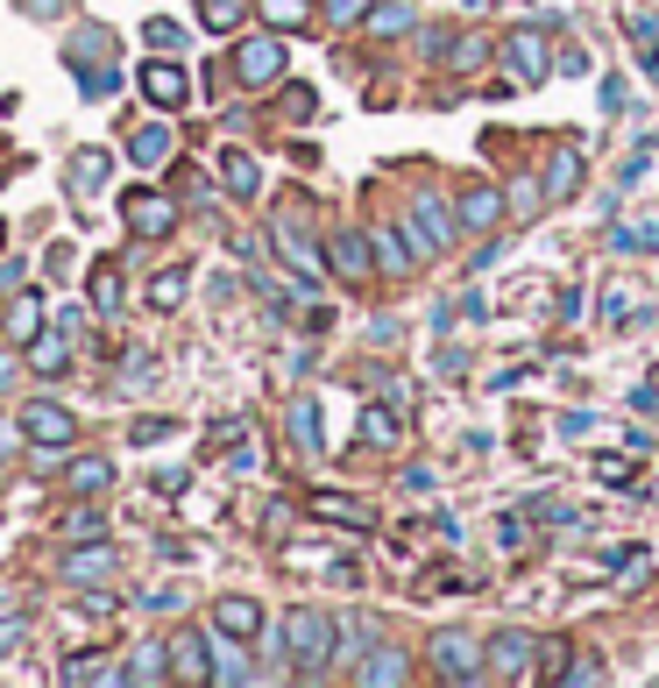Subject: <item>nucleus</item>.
Masks as SVG:
<instances>
[{
  "mask_svg": "<svg viewBox=\"0 0 659 688\" xmlns=\"http://www.w3.org/2000/svg\"><path fill=\"white\" fill-rule=\"evenodd\" d=\"M86 298H92V313H121V271H114V263H92Z\"/></svg>",
  "mask_w": 659,
  "mask_h": 688,
  "instance_id": "obj_24",
  "label": "nucleus"
},
{
  "mask_svg": "<svg viewBox=\"0 0 659 688\" xmlns=\"http://www.w3.org/2000/svg\"><path fill=\"white\" fill-rule=\"evenodd\" d=\"M65 483L79 490V497H100V490L114 483V462H107V454H86V462H71V475H65Z\"/></svg>",
  "mask_w": 659,
  "mask_h": 688,
  "instance_id": "obj_27",
  "label": "nucleus"
},
{
  "mask_svg": "<svg viewBox=\"0 0 659 688\" xmlns=\"http://www.w3.org/2000/svg\"><path fill=\"white\" fill-rule=\"evenodd\" d=\"M0 603H8V589H0Z\"/></svg>",
  "mask_w": 659,
  "mask_h": 688,
  "instance_id": "obj_47",
  "label": "nucleus"
},
{
  "mask_svg": "<svg viewBox=\"0 0 659 688\" xmlns=\"http://www.w3.org/2000/svg\"><path fill=\"white\" fill-rule=\"evenodd\" d=\"M362 448H397V412L391 405H362Z\"/></svg>",
  "mask_w": 659,
  "mask_h": 688,
  "instance_id": "obj_28",
  "label": "nucleus"
},
{
  "mask_svg": "<svg viewBox=\"0 0 659 688\" xmlns=\"http://www.w3.org/2000/svg\"><path fill=\"white\" fill-rule=\"evenodd\" d=\"M610 248H617V256H631V248H659V220H646V227H617Z\"/></svg>",
  "mask_w": 659,
  "mask_h": 688,
  "instance_id": "obj_35",
  "label": "nucleus"
},
{
  "mask_svg": "<svg viewBox=\"0 0 659 688\" xmlns=\"http://www.w3.org/2000/svg\"><path fill=\"white\" fill-rule=\"evenodd\" d=\"M355 675H362V681H404V660H397V653H383V660H362Z\"/></svg>",
  "mask_w": 659,
  "mask_h": 688,
  "instance_id": "obj_40",
  "label": "nucleus"
},
{
  "mask_svg": "<svg viewBox=\"0 0 659 688\" xmlns=\"http://www.w3.org/2000/svg\"><path fill=\"white\" fill-rule=\"evenodd\" d=\"M326 22H334V29H355V22H370V0H326Z\"/></svg>",
  "mask_w": 659,
  "mask_h": 688,
  "instance_id": "obj_38",
  "label": "nucleus"
},
{
  "mask_svg": "<svg viewBox=\"0 0 659 688\" xmlns=\"http://www.w3.org/2000/svg\"><path fill=\"white\" fill-rule=\"evenodd\" d=\"M43 327H50V320H43V298H22V305H14V320H8L14 341H36Z\"/></svg>",
  "mask_w": 659,
  "mask_h": 688,
  "instance_id": "obj_31",
  "label": "nucleus"
},
{
  "mask_svg": "<svg viewBox=\"0 0 659 688\" xmlns=\"http://www.w3.org/2000/svg\"><path fill=\"white\" fill-rule=\"evenodd\" d=\"M511 214V206H503V193L496 185H469V193L454 199V220H461V235H496V220Z\"/></svg>",
  "mask_w": 659,
  "mask_h": 688,
  "instance_id": "obj_8",
  "label": "nucleus"
},
{
  "mask_svg": "<svg viewBox=\"0 0 659 688\" xmlns=\"http://www.w3.org/2000/svg\"><path fill=\"white\" fill-rule=\"evenodd\" d=\"M170 157H178V136H170L164 121H142V128L128 136V164H135V170H164Z\"/></svg>",
  "mask_w": 659,
  "mask_h": 688,
  "instance_id": "obj_12",
  "label": "nucleus"
},
{
  "mask_svg": "<svg viewBox=\"0 0 659 688\" xmlns=\"http://www.w3.org/2000/svg\"><path fill=\"white\" fill-rule=\"evenodd\" d=\"M185 292H191V271H185V263H170V271L149 277V305H157V313H178Z\"/></svg>",
  "mask_w": 659,
  "mask_h": 688,
  "instance_id": "obj_22",
  "label": "nucleus"
},
{
  "mask_svg": "<svg viewBox=\"0 0 659 688\" xmlns=\"http://www.w3.org/2000/svg\"><path fill=\"white\" fill-rule=\"evenodd\" d=\"M560 681H603V667H596V660H568V675H560Z\"/></svg>",
  "mask_w": 659,
  "mask_h": 688,
  "instance_id": "obj_44",
  "label": "nucleus"
},
{
  "mask_svg": "<svg viewBox=\"0 0 659 688\" xmlns=\"http://www.w3.org/2000/svg\"><path fill=\"white\" fill-rule=\"evenodd\" d=\"M170 675V646H135V660L114 681H164Z\"/></svg>",
  "mask_w": 659,
  "mask_h": 688,
  "instance_id": "obj_26",
  "label": "nucleus"
},
{
  "mask_svg": "<svg viewBox=\"0 0 659 688\" xmlns=\"http://www.w3.org/2000/svg\"><path fill=\"white\" fill-rule=\"evenodd\" d=\"M596 475H603V483H624L631 462H624V454H596Z\"/></svg>",
  "mask_w": 659,
  "mask_h": 688,
  "instance_id": "obj_43",
  "label": "nucleus"
},
{
  "mask_svg": "<svg viewBox=\"0 0 659 688\" xmlns=\"http://www.w3.org/2000/svg\"><path fill=\"white\" fill-rule=\"evenodd\" d=\"M242 14H248V0H199V22L206 29H235Z\"/></svg>",
  "mask_w": 659,
  "mask_h": 688,
  "instance_id": "obj_32",
  "label": "nucleus"
},
{
  "mask_svg": "<svg viewBox=\"0 0 659 688\" xmlns=\"http://www.w3.org/2000/svg\"><path fill=\"white\" fill-rule=\"evenodd\" d=\"M539 646L547 639H532V632H496L490 639V675H539Z\"/></svg>",
  "mask_w": 659,
  "mask_h": 688,
  "instance_id": "obj_10",
  "label": "nucleus"
},
{
  "mask_svg": "<svg viewBox=\"0 0 659 688\" xmlns=\"http://www.w3.org/2000/svg\"><path fill=\"white\" fill-rule=\"evenodd\" d=\"M362 29H376V36H404V29H412V0H383V8L370 0V22H362Z\"/></svg>",
  "mask_w": 659,
  "mask_h": 688,
  "instance_id": "obj_29",
  "label": "nucleus"
},
{
  "mask_svg": "<svg viewBox=\"0 0 659 688\" xmlns=\"http://www.w3.org/2000/svg\"><path fill=\"white\" fill-rule=\"evenodd\" d=\"M370 248H376V263H383L391 277H412V263H419L412 235H397V227H370Z\"/></svg>",
  "mask_w": 659,
  "mask_h": 688,
  "instance_id": "obj_19",
  "label": "nucleus"
},
{
  "mask_svg": "<svg viewBox=\"0 0 659 688\" xmlns=\"http://www.w3.org/2000/svg\"><path fill=\"white\" fill-rule=\"evenodd\" d=\"M482 57H490V43H482V36H461V43L447 50V65H454V71H475Z\"/></svg>",
  "mask_w": 659,
  "mask_h": 688,
  "instance_id": "obj_39",
  "label": "nucleus"
},
{
  "mask_svg": "<svg viewBox=\"0 0 659 688\" xmlns=\"http://www.w3.org/2000/svg\"><path fill=\"white\" fill-rule=\"evenodd\" d=\"M235 79H242L248 92H263V86L284 79V43H277V36H256V43L235 50Z\"/></svg>",
  "mask_w": 659,
  "mask_h": 688,
  "instance_id": "obj_7",
  "label": "nucleus"
},
{
  "mask_svg": "<svg viewBox=\"0 0 659 688\" xmlns=\"http://www.w3.org/2000/svg\"><path fill=\"white\" fill-rule=\"evenodd\" d=\"M22 639H29V618H8V625H0V660H8Z\"/></svg>",
  "mask_w": 659,
  "mask_h": 688,
  "instance_id": "obj_41",
  "label": "nucleus"
},
{
  "mask_svg": "<svg viewBox=\"0 0 659 688\" xmlns=\"http://www.w3.org/2000/svg\"><path fill=\"white\" fill-rule=\"evenodd\" d=\"M539 199H547V185H539V178H518V185H511V199H503V206H511L518 220H532V214H539Z\"/></svg>",
  "mask_w": 659,
  "mask_h": 688,
  "instance_id": "obj_33",
  "label": "nucleus"
},
{
  "mask_svg": "<svg viewBox=\"0 0 659 688\" xmlns=\"http://www.w3.org/2000/svg\"><path fill=\"white\" fill-rule=\"evenodd\" d=\"M220 178H227V193H235V199H256V193H263V164L248 157L242 142L220 149Z\"/></svg>",
  "mask_w": 659,
  "mask_h": 688,
  "instance_id": "obj_16",
  "label": "nucleus"
},
{
  "mask_svg": "<svg viewBox=\"0 0 659 688\" xmlns=\"http://www.w3.org/2000/svg\"><path fill=\"white\" fill-rule=\"evenodd\" d=\"M334 646H341V625L326 618L319 603H298V610H284V660L298 667V675H319V667L334 660Z\"/></svg>",
  "mask_w": 659,
  "mask_h": 688,
  "instance_id": "obj_1",
  "label": "nucleus"
},
{
  "mask_svg": "<svg viewBox=\"0 0 659 688\" xmlns=\"http://www.w3.org/2000/svg\"><path fill=\"white\" fill-rule=\"evenodd\" d=\"M65 362H71V341H65V320H57V327H43L29 341V370L36 376H65Z\"/></svg>",
  "mask_w": 659,
  "mask_h": 688,
  "instance_id": "obj_20",
  "label": "nucleus"
},
{
  "mask_svg": "<svg viewBox=\"0 0 659 688\" xmlns=\"http://www.w3.org/2000/svg\"><path fill=\"white\" fill-rule=\"evenodd\" d=\"M547 22H518L511 36H503V57H511V71H518V86H547V71L560 65L553 43H547Z\"/></svg>",
  "mask_w": 659,
  "mask_h": 688,
  "instance_id": "obj_2",
  "label": "nucleus"
},
{
  "mask_svg": "<svg viewBox=\"0 0 659 688\" xmlns=\"http://www.w3.org/2000/svg\"><path fill=\"white\" fill-rule=\"evenodd\" d=\"M539 185H547V199H574L581 193V149L560 142L553 157H547V178H539Z\"/></svg>",
  "mask_w": 659,
  "mask_h": 688,
  "instance_id": "obj_18",
  "label": "nucleus"
},
{
  "mask_svg": "<svg viewBox=\"0 0 659 688\" xmlns=\"http://www.w3.org/2000/svg\"><path fill=\"white\" fill-rule=\"evenodd\" d=\"M433 667L447 681H482L490 675V646H482L475 632H433Z\"/></svg>",
  "mask_w": 659,
  "mask_h": 688,
  "instance_id": "obj_4",
  "label": "nucleus"
},
{
  "mask_svg": "<svg viewBox=\"0 0 659 688\" xmlns=\"http://www.w3.org/2000/svg\"><path fill=\"white\" fill-rule=\"evenodd\" d=\"M454 206L440 199V193H419L412 199V220H404V235H412V248L419 256H447V242H454Z\"/></svg>",
  "mask_w": 659,
  "mask_h": 688,
  "instance_id": "obj_3",
  "label": "nucleus"
},
{
  "mask_svg": "<svg viewBox=\"0 0 659 688\" xmlns=\"http://www.w3.org/2000/svg\"><path fill=\"white\" fill-rule=\"evenodd\" d=\"M170 433H178V419H135L128 441H135V448H157V441H170Z\"/></svg>",
  "mask_w": 659,
  "mask_h": 688,
  "instance_id": "obj_36",
  "label": "nucleus"
},
{
  "mask_svg": "<svg viewBox=\"0 0 659 688\" xmlns=\"http://www.w3.org/2000/svg\"><path fill=\"white\" fill-rule=\"evenodd\" d=\"M284 426H291V448H298V454H326V412H319V397H298Z\"/></svg>",
  "mask_w": 659,
  "mask_h": 688,
  "instance_id": "obj_14",
  "label": "nucleus"
},
{
  "mask_svg": "<svg viewBox=\"0 0 659 688\" xmlns=\"http://www.w3.org/2000/svg\"><path fill=\"white\" fill-rule=\"evenodd\" d=\"M22 433H29V448H71V441H79V419L57 405V397H29Z\"/></svg>",
  "mask_w": 659,
  "mask_h": 688,
  "instance_id": "obj_5",
  "label": "nucleus"
},
{
  "mask_svg": "<svg viewBox=\"0 0 659 688\" xmlns=\"http://www.w3.org/2000/svg\"><path fill=\"white\" fill-rule=\"evenodd\" d=\"M326 248H334L326 263H334V271H341L347 284H362V277H370V256H376V248H370V235H362V227H341V235L326 242Z\"/></svg>",
  "mask_w": 659,
  "mask_h": 688,
  "instance_id": "obj_13",
  "label": "nucleus"
},
{
  "mask_svg": "<svg viewBox=\"0 0 659 688\" xmlns=\"http://www.w3.org/2000/svg\"><path fill=\"white\" fill-rule=\"evenodd\" d=\"M107 149H86V157H71V199H92V193H100V185H107Z\"/></svg>",
  "mask_w": 659,
  "mask_h": 688,
  "instance_id": "obj_23",
  "label": "nucleus"
},
{
  "mask_svg": "<svg viewBox=\"0 0 659 688\" xmlns=\"http://www.w3.org/2000/svg\"><path fill=\"white\" fill-rule=\"evenodd\" d=\"M170 675H178V681H213V660H206V639L199 632L170 639Z\"/></svg>",
  "mask_w": 659,
  "mask_h": 688,
  "instance_id": "obj_21",
  "label": "nucleus"
},
{
  "mask_svg": "<svg viewBox=\"0 0 659 688\" xmlns=\"http://www.w3.org/2000/svg\"><path fill=\"white\" fill-rule=\"evenodd\" d=\"M269 235H277V248H284V263L291 271H298L305 284H319V271H326V256L313 242H298V227H291V214H277V227H269Z\"/></svg>",
  "mask_w": 659,
  "mask_h": 688,
  "instance_id": "obj_15",
  "label": "nucleus"
},
{
  "mask_svg": "<svg viewBox=\"0 0 659 688\" xmlns=\"http://www.w3.org/2000/svg\"><path fill=\"white\" fill-rule=\"evenodd\" d=\"M121 220H128V235H170V227H178V206L142 185V193L121 199Z\"/></svg>",
  "mask_w": 659,
  "mask_h": 688,
  "instance_id": "obj_9",
  "label": "nucleus"
},
{
  "mask_svg": "<svg viewBox=\"0 0 659 688\" xmlns=\"http://www.w3.org/2000/svg\"><path fill=\"white\" fill-rule=\"evenodd\" d=\"M65 576L71 582H107L114 576V553L107 547H79V553H65Z\"/></svg>",
  "mask_w": 659,
  "mask_h": 688,
  "instance_id": "obj_25",
  "label": "nucleus"
},
{
  "mask_svg": "<svg viewBox=\"0 0 659 688\" xmlns=\"http://www.w3.org/2000/svg\"><path fill=\"white\" fill-rule=\"evenodd\" d=\"M305 511H313V519H334V525H355V532H370V525H376V511L362 504V497H334V490H319Z\"/></svg>",
  "mask_w": 659,
  "mask_h": 688,
  "instance_id": "obj_17",
  "label": "nucleus"
},
{
  "mask_svg": "<svg viewBox=\"0 0 659 688\" xmlns=\"http://www.w3.org/2000/svg\"><path fill=\"white\" fill-rule=\"evenodd\" d=\"M263 8V22H277V29H305L313 22V0H256Z\"/></svg>",
  "mask_w": 659,
  "mask_h": 688,
  "instance_id": "obj_30",
  "label": "nucleus"
},
{
  "mask_svg": "<svg viewBox=\"0 0 659 688\" xmlns=\"http://www.w3.org/2000/svg\"><path fill=\"white\" fill-rule=\"evenodd\" d=\"M596 305H603V320H631L638 292H631V284H603V298H596Z\"/></svg>",
  "mask_w": 659,
  "mask_h": 688,
  "instance_id": "obj_37",
  "label": "nucleus"
},
{
  "mask_svg": "<svg viewBox=\"0 0 659 688\" xmlns=\"http://www.w3.org/2000/svg\"><path fill=\"white\" fill-rule=\"evenodd\" d=\"M14 8H29V14H57L65 0H14Z\"/></svg>",
  "mask_w": 659,
  "mask_h": 688,
  "instance_id": "obj_45",
  "label": "nucleus"
},
{
  "mask_svg": "<svg viewBox=\"0 0 659 688\" xmlns=\"http://www.w3.org/2000/svg\"><path fill=\"white\" fill-rule=\"evenodd\" d=\"M213 632L235 639V646L263 639V603H256V597H220V603H213Z\"/></svg>",
  "mask_w": 659,
  "mask_h": 688,
  "instance_id": "obj_11",
  "label": "nucleus"
},
{
  "mask_svg": "<svg viewBox=\"0 0 659 688\" xmlns=\"http://www.w3.org/2000/svg\"><path fill=\"white\" fill-rule=\"evenodd\" d=\"M135 86H142V100L149 107H164V114H178L185 100H191V79H185V71L178 65H170V57L157 50V57H149V65L142 71H135Z\"/></svg>",
  "mask_w": 659,
  "mask_h": 688,
  "instance_id": "obj_6",
  "label": "nucleus"
},
{
  "mask_svg": "<svg viewBox=\"0 0 659 688\" xmlns=\"http://www.w3.org/2000/svg\"><path fill=\"white\" fill-rule=\"evenodd\" d=\"M142 36H149V50H164V57H170V50H185V29L170 22V14H149V29H142Z\"/></svg>",
  "mask_w": 659,
  "mask_h": 688,
  "instance_id": "obj_34",
  "label": "nucleus"
},
{
  "mask_svg": "<svg viewBox=\"0 0 659 688\" xmlns=\"http://www.w3.org/2000/svg\"><path fill=\"white\" fill-rule=\"evenodd\" d=\"M560 433H568V441H589V433H596V412H568V419H560Z\"/></svg>",
  "mask_w": 659,
  "mask_h": 688,
  "instance_id": "obj_42",
  "label": "nucleus"
},
{
  "mask_svg": "<svg viewBox=\"0 0 659 688\" xmlns=\"http://www.w3.org/2000/svg\"><path fill=\"white\" fill-rule=\"evenodd\" d=\"M646 71H652V79H659V50H652V43H646Z\"/></svg>",
  "mask_w": 659,
  "mask_h": 688,
  "instance_id": "obj_46",
  "label": "nucleus"
}]
</instances>
